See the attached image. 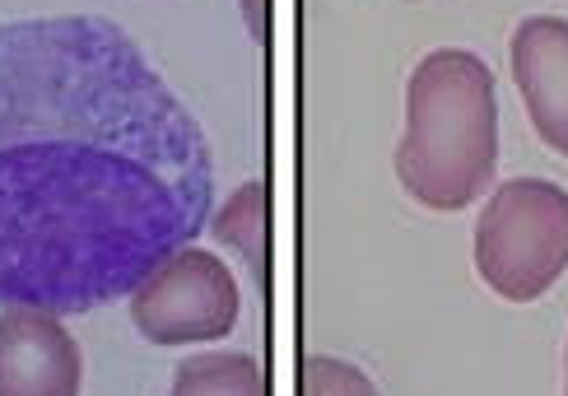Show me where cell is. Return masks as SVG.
Here are the masks:
<instances>
[{
	"instance_id": "obj_9",
	"label": "cell",
	"mask_w": 568,
	"mask_h": 396,
	"mask_svg": "<svg viewBox=\"0 0 568 396\" xmlns=\"http://www.w3.org/2000/svg\"><path fill=\"white\" fill-rule=\"evenodd\" d=\"M298 396H383L373 387V378L336 355H307L298 368Z\"/></svg>"
},
{
	"instance_id": "obj_2",
	"label": "cell",
	"mask_w": 568,
	"mask_h": 396,
	"mask_svg": "<svg viewBox=\"0 0 568 396\" xmlns=\"http://www.w3.org/2000/svg\"><path fill=\"white\" fill-rule=\"evenodd\" d=\"M499 169V99L489 65L466 47L419 57L406 84V131L396 145V177L424 210L457 215Z\"/></svg>"
},
{
	"instance_id": "obj_5",
	"label": "cell",
	"mask_w": 568,
	"mask_h": 396,
	"mask_svg": "<svg viewBox=\"0 0 568 396\" xmlns=\"http://www.w3.org/2000/svg\"><path fill=\"white\" fill-rule=\"evenodd\" d=\"M84 355L61 313L0 308V396H80Z\"/></svg>"
},
{
	"instance_id": "obj_8",
	"label": "cell",
	"mask_w": 568,
	"mask_h": 396,
	"mask_svg": "<svg viewBox=\"0 0 568 396\" xmlns=\"http://www.w3.org/2000/svg\"><path fill=\"white\" fill-rule=\"evenodd\" d=\"M220 238L252 266L256 285H266V182L252 177L210 215Z\"/></svg>"
},
{
	"instance_id": "obj_7",
	"label": "cell",
	"mask_w": 568,
	"mask_h": 396,
	"mask_svg": "<svg viewBox=\"0 0 568 396\" xmlns=\"http://www.w3.org/2000/svg\"><path fill=\"white\" fill-rule=\"evenodd\" d=\"M169 396H271V387L256 355H243V349H201V355L178 364Z\"/></svg>"
},
{
	"instance_id": "obj_1",
	"label": "cell",
	"mask_w": 568,
	"mask_h": 396,
	"mask_svg": "<svg viewBox=\"0 0 568 396\" xmlns=\"http://www.w3.org/2000/svg\"><path fill=\"white\" fill-rule=\"evenodd\" d=\"M201 122L103 14L0 23V308L93 313L210 224Z\"/></svg>"
},
{
	"instance_id": "obj_6",
	"label": "cell",
	"mask_w": 568,
	"mask_h": 396,
	"mask_svg": "<svg viewBox=\"0 0 568 396\" xmlns=\"http://www.w3.org/2000/svg\"><path fill=\"white\" fill-rule=\"evenodd\" d=\"M513 84L536 135L568 159V19L531 14L513 33Z\"/></svg>"
},
{
	"instance_id": "obj_3",
	"label": "cell",
	"mask_w": 568,
	"mask_h": 396,
	"mask_svg": "<svg viewBox=\"0 0 568 396\" xmlns=\"http://www.w3.org/2000/svg\"><path fill=\"white\" fill-rule=\"evenodd\" d=\"M476 271L508 303H536L568 271V192L546 177H513L476 220Z\"/></svg>"
},
{
	"instance_id": "obj_4",
	"label": "cell",
	"mask_w": 568,
	"mask_h": 396,
	"mask_svg": "<svg viewBox=\"0 0 568 396\" xmlns=\"http://www.w3.org/2000/svg\"><path fill=\"white\" fill-rule=\"evenodd\" d=\"M243 313L233 271L210 247L186 243L131 290V322L150 345H210L224 341Z\"/></svg>"
},
{
	"instance_id": "obj_10",
	"label": "cell",
	"mask_w": 568,
	"mask_h": 396,
	"mask_svg": "<svg viewBox=\"0 0 568 396\" xmlns=\"http://www.w3.org/2000/svg\"><path fill=\"white\" fill-rule=\"evenodd\" d=\"M564 396H568V355H564Z\"/></svg>"
}]
</instances>
